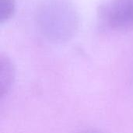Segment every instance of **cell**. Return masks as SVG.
Wrapping results in <instances>:
<instances>
[{
    "label": "cell",
    "mask_w": 133,
    "mask_h": 133,
    "mask_svg": "<svg viewBox=\"0 0 133 133\" xmlns=\"http://www.w3.org/2000/svg\"><path fill=\"white\" fill-rule=\"evenodd\" d=\"M79 133H103L98 130H95V129H87V130H84L83 132Z\"/></svg>",
    "instance_id": "cell-5"
},
{
    "label": "cell",
    "mask_w": 133,
    "mask_h": 133,
    "mask_svg": "<svg viewBox=\"0 0 133 133\" xmlns=\"http://www.w3.org/2000/svg\"><path fill=\"white\" fill-rule=\"evenodd\" d=\"M16 9L15 0H0V22L3 23L13 16Z\"/></svg>",
    "instance_id": "cell-4"
},
{
    "label": "cell",
    "mask_w": 133,
    "mask_h": 133,
    "mask_svg": "<svg viewBox=\"0 0 133 133\" xmlns=\"http://www.w3.org/2000/svg\"><path fill=\"white\" fill-rule=\"evenodd\" d=\"M34 20L39 32L55 43L72 39L79 31L80 18L70 0H42L36 7Z\"/></svg>",
    "instance_id": "cell-1"
},
{
    "label": "cell",
    "mask_w": 133,
    "mask_h": 133,
    "mask_svg": "<svg viewBox=\"0 0 133 133\" xmlns=\"http://www.w3.org/2000/svg\"><path fill=\"white\" fill-rule=\"evenodd\" d=\"M15 78V69L11 59L5 55L0 57V90L2 100L7 96L12 87Z\"/></svg>",
    "instance_id": "cell-3"
},
{
    "label": "cell",
    "mask_w": 133,
    "mask_h": 133,
    "mask_svg": "<svg viewBox=\"0 0 133 133\" xmlns=\"http://www.w3.org/2000/svg\"><path fill=\"white\" fill-rule=\"evenodd\" d=\"M97 19L101 26L117 30H133V0H112L97 9Z\"/></svg>",
    "instance_id": "cell-2"
}]
</instances>
